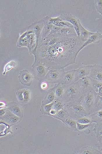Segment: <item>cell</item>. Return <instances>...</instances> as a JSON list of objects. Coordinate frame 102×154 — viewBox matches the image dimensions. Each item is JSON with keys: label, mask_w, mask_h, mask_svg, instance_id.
<instances>
[{"label": "cell", "mask_w": 102, "mask_h": 154, "mask_svg": "<svg viewBox=\"0 0 102 154\" xmlns=\"http://www.w3.org/2000/svg\"><path fill=\"white\" fill-rule=\"evenodd\" d=\"M66 103L62 99H56L54 102L52 109L57 111L62 109L65 106Z\"/></svg>", "instance_id": "cell-23"}, {"label": "cell", "mask_w": 102, "mask_h": 154, "mask_svg": "<svg viewBox=\"0 0 102 154\" xmlns=\"http://www.w3.org/2000/svg\"><path fill=\"white\" fill-rule=\"evenodd\" d=\"M82 95L76 82L71 84L64 85V92L62 99L66 104L80 101Z\"/></svg>", "instance_id": "cell-2"}, {"label": "cell", "mask_w": 102, "mask_h": 154, "mask_svg": "<svg viewBox=\"0 0 102 154\" xmlns=\"http://www.w3.org/2000/svg\"><path fill=\"white\" fill-rule=\"evenodd\" d=\"M30 92L28 89H23L18 91L16 97L19 102L22 103H27L30 100Z\"/></svg>", "instance_id": "cell-15"}, {"label": "cell", "mask_w": 102, "mask_h": 154, "mask_svg": "<svg viewBox=\"0 0 102 154\" xmlns=\"http://www.w3.org/2000/svg\"><path fill=\"white\" fill-rule=\"evenodd\" d=\"M102 39V33L98 32H92L86 40L84 42L78 53L87 45L93 43H98Z\"/></svg>", "instance_id": "cell-12"}, {"label": "cell", "mask_w": 102, "mask_h": 154, "mask_svg": "<svg viewBox=\"0 0 102 154\" xmlns=\"http://www.w3.org/2000/svg\"><path fill=\"white\" fill-rule=\"evenodd\" d=\"M77 128L78 131H82L86 133H89L90 128L92 125V123L89 124H82L76 122Z\"/></svg>", "instance_id": "cell-25"}, {"label": "cell", "mask_w": 102, "mask_h": 154, "mask_svg": "<svg viewBox=\"0 0 102 154\" xmlns=\"http://www.w3.org/2000/svg\"><path fill=\"white\" fill-rule=\"evenodd\" d=\"M1 118L6 123L10 124L16 123L20 119L19 117L15 115L7 109L6 114L4 115L1 116Z\"/></svg>", "instance_id": "cell-17"}, {"label": "cell", "mask_w": 102, "mask_h": 154, "mask_svg": "<svg viewBox=\"0 0 102 154\" xmlns=\"http://www.w3.org/2000/svg\"><path fill=\"white\" fill-rule=\"evenodd\" d=\"M95 4L97 11L102 16V0H95Z\"/></svg>", "instance_id": "cell-31"}, {"label": "cell", "mask_w": 102, "mask_h": 154, "mask_svg": "<svg viewBox=\"0 0 102 154\" xmlns=\"http://www.w3.org/2000/svg\"><path fill=\"white\" fill-rule=\"evenodd\" d=\"M54 87L56 99H62L64 92V85L61 83L56 84Z\"/></svg>", "instance_id": "cell-20"}, {"label": "cell", "mask_w": 102, "mask_h": 154, "mask_svg": "<svg viewBox=\"0 0 102 154\" xmlns=\"http://www.w3.org/2000/svg\"><path fill=\"white\" fill-rule=\"evenodd\" d=\"M75 82V69H72L65 71L60 83L64 85H66L73 84Z\"/></svg>", "instance_id": "cell-13"}, {"label": "cell", "mask_w": 102, "mask_h": 154, "mask_svg": "<svg viewBox=\"0 0 102 154\" xmlns=\"http://www.w3.org/2000/svg\"><path fill=\"white\" fill-rule=\"evenodd\" d=\"M91 65L81 66L75 69V82L82 78L89 76L91 70Z\"/></svg>", "instance_id": "cell-11"}, {"label": "cell", "mask_w": 102, "mask_h": 154, "mask_svg": "<svg viewBox=\"0 0 102 154\" xmlns=\"http://www.w3.org/2000/svg\"><path fill=\"white\" fill-rule=\"evenodd\" d=\"M56 99L54 87L50 89L43 99L42 105L44 106L54 102Z\"/></svg>", "instance_id": "cell-19"}, {"label": "cell", "mask_w": 102, "mask_h": 154, "mask_svg": "<svg viewBox=\"0 0 102 154\" xmlns=\"http://www.w3.org/2000/svg\"><path fill=\"white\" fill-rule=\"evenodd\" d=\"M48 83L46 81H44L42 82L41 84V87L42 89H47L48 86Z\"/></svg>", "instance_id": "cell-35"}, {"label": "cell", "mask_w": 102, "mask_h": 154, "mask_svg": "<svg viewBox=\"0 0 102 154\" xmlns=\"http://www.w3.org/2000/svg\"><path fill=\"white\" fill-rule=\"evenodd\" d=\"M64 123L69 128L75 131H78L77 128L76 121L71 117L67 118Z\"/></svg>", "instance_id": "cell-24"}, {"label": "cell", "mask_w": 102, "mask_h": 154, "mask_svg": "<svg viewBox=\"0 0 102 154\" xmlns=\"http://www.w3.org/2000/svg\"><path fill=\"white\" fill-rule=\"evenodd\" d=\"M102 152L92 146L83 145L77 148L75 153L77 154H101Z\"/></svg>", "instance_id": "cell-14"}, {"label": "cell", "mask_w": 102, "mask_h": 154, "mask_svg": "<svg viewBox=\"0 0 102 154\" xmlns=\"http://www.w3.org/2000/svg\"><path fill=\"white\" fill-rule=\"evenodd\" d=\"M78 23L79 30V38L84 42L87 39L92 32H90L86 29L82 25L80 20L78 18Z\"/></svg>", "instance_id": "cell-18"}, {"label": "cell", "mask_w": 102, "mask_h": 154, "mask_svg": "<svg viewBox=\"0 0 102 154\" xmlns=\"http://www.w3.org/2000/svg\"><path fill=\"white\" fill-rule=\"evenodd\" d=\"M80 101L71 102L65 104V107L70 116L75 121L89 116L80 104Z\"/></svg>", "instance_id": "cell-3"}, {"label": "cell", "mask_w": 102, "mask_h": 154, "mask_svg": "<svg viewBox=\"0 0 102 154\" xmlns=\"http://www.w3.org/2000/svg\"><path fill=\"white\" fill-rule=\"evenodd\" d=\"M5 106V104L4 102L2 101L0 102V107H1V106H2V107H3Z\"/></svg>", "instance_id": "cell-38"}, {"label": "cell", "mask_w": 102, "mask_h": 154, "mask_svg": "<svg viewBox=\"0 0 102 154\" xmlns=\"http://www.w3.org/2000/svg\"><path fill=\"white\" fill-rule=\"evenodd\" d=\"M62 20L67 21L73 26L78 37L79 36V30L78 23V18L70 14H61L59 17Z\"/></svg>", "instance_id": "cell-9"}, {"label": "cell", "mask_w": 102, "mask_h": 154, "mask_svg": "<svg viewBox=\"0 0 102 154\" xmlns=\"http://www.w3.org/2000/svg\"><path fill=\"white\" fill-rule=\"evenodd\" d=\"M53 104L54 102L44 105L43 109L45 113L47 114L50 113V111L52 109Z\"/></svg>", "instance_id": "cell-33"}, {"label": "cell", "mask_w": 102, "mask_h": 154, "mask_svg": "<svg viewBox=\"0 0 102 154\" xmlns=\"http://www.w3.org/2000/svg\"><path fill=\"white\" fill-rule=\"evenodd\" d=\"M91 79L92 83V88L97 94L99 90L102 88V83L91 78Z\"/></svg>", "instance_id": "cell-27"}, {"label": "cell", "mask_w": 102, "mask_h": 154, "mask_svg": "<svg viewBox=\"0 0 102 154\" xmlns=\"http://www.w3.org/2000/svg\"><path fill=\"white\" fill-rule=\"evenodd\" d=\"M84 43L78 36L50 35L33 52L35 62H39L48 68L57 67L64 68L75 63L79 51Z\"/></svg>", "instance_id": "cell-1"}, {"label": "cell", "mask_w": 102, "mask_h": 154, "mask_svg": "<svg viewBox=\"0 0 102 154\" xmlns=\"http://www.w3.org/2000/svg\"><path fill=\"white\" fill-rule=\"evenodd\" d=\"M18 78L19 81L21 84L28 86L31 85L33 79L34 78L33 74L27 70H20Z\"/></svg>", "instance_id": "cell-7"}, {"label": "cell", "mask_w": 102, "mask_h": 154, "mask_svg": "<svg viewBox=\"0 0 102 154\" xmlns=\"http://www.w3.org/2000/svg\"><path fill=\"white\" fill-rule=\"evenodd\" d=\"M65 72L64 68L57 67H51L49 68L43 80L51 84L60 83Z\"/></svg>", "instance_id": "cell-5"}, {"label": "cell", "mask_w": 102, "mask_h": 154, "mask_svg": "<svg viewBox=\"0 0 102 154\" xmlns=\"http://www.w3.org/2000/svg\"><path fill=\"white\" fill-rule=\"evenodd\" d=\"M6 109H0V116H2L4 115L6 113L7 111Z\"/></svg>", "instance_id": "cell-36"}, {"label": "cell", "mask_w": 102, "mask_h": 154, "mask_svg": "<svg viewBox=\"0 0 102 154\" xmlns=\"http://www.w3.org/2000/svg\"><path fill=\"white\" fill-rule=\"evenodd\" d=\"M1 123L3 124L6 126V128L5 131L0 133L1 136L5 135L8 133H12L10 130V126L8 125L5 122H2L1 123H0V124Z\"/></svg>", "instance_id": "cell-32"}, {"label": "cell", "mask_w": 102, "mask_h": 154, "mask_svg": "<svg viewBox=\"0 0 102 154\" xmlns=\"http://www.w3.org/2000/svg\"><path fill=\"white\" fill-rule=\"evenodd\" d=\"M89 117L93 123H97L102 121V110L92 113Z\"/></svg>", "instance_id": "cell-22"}, {"label": "cell", "mask_w": 102, "mask_h": 154, "mask_svg": "<svg viewBox=\"0 0 102 154\" xmlns=\"http://www.w3.org/2000/svg\"><path fill=\"white\" fill-rule=\"evenodd\" d=\"M77 82L79 90L82 94L92 88L91 80L89 76L80 79Z\"/></svg>", "instance_id": "cell-10"}, {"label": "cell", "mask_w": 102, "mask_h": 154, "mask_svg": "<svg viewBox=\"0 0 102 154\" xmlns=\"http://www.w3.org/2000/svg\"><path fill=\"white\" fill-rule=\"evenodd\" d=\"M76 121L82 124H89L93 123L89 116L79 119L76 120Z\"/></svg>", "instance_id": "cell-30"}, {"label": "cell", "mask_w": 102, "mask_h": 154, "mask_svg": "<svg viewBox=\"0 0 102 154\" xmlns=\"http://www.w3.org/2000/svg\"><path fill=\"white\" fill-rule=\"evenodd\" d=\"M57 111H56L53 109H52L50 111L49 114L52 116H53L55 115L57 113Z\"/></svg>", "instance_id": "cell-37"}, {"label": "cell", "mask_w": 102, "mask_h": 154, "mask_svg": "<svg viewBox=\"0 0 102 154\" xmlns=\"http://www.w3.org/2000/svg\"><path fill=\"white\" fill-rule=\"evenodd\" d=\"M16 65V62L14 61H12L8 63L5 67L3 73V75H5L7 71L10 70L12 68L15 67Z\"/></svg>", "instance_id": "cell-29"}, {"label": "cell", "mask_w": 102, "mask_h": 154, "mask_svg": "<svg viewBox=\"0 0 102 154\" xmlns=\"http://www.w3.org/2000/svg\"><path fill=\"white\" fill-rule=\"evenodd\" d=\"M96 138L97 142L96 145L99 150L102 152V135Z\"/></svg>", "instance_id": "cell-34"}, {"label": "cell", "mask_w": 102, "mask_h": 154, "mask_svg": "<svg viewBox=\"0 0 102 154\" xmlns=\"http://www.w3.org/2000/svg\"><path fill=\"white\" fill-rule=\"evenodd\" d=\"M6 108L11 112L19 117H22L23 113L20 106L17 103L11 102L8 104Z\"/></svg>", "instance_id": "cell-16"}, {"label": "cell", "mask_w": 102, "mask_h": 154, "mask_svg": "<svg viewBox=\"0 0 102 154\" xmlns=\"http://www.w3.org/2000/svg\"><path fill=\"white\" fill-rule=\"evenodd\" d=\"M53 116L60 119L64 123L67 118L71 117L65 106L62 109L57 111V113Z\"/></svg>", "instance_id": "cell-21"}, {"label": "cell", "mask_w": 102, "mask_h": 154, "mask_svg": "<svg viewBox=\"0 0 102 154\" xmlns=\"http://www.w3.org/2000/svg\"><path fill=\"white\" fill-rule=\"evenodd\" d=\"M89 77L92 79L102 83V66L97 64L91 65Z\"/></svg>", "instance_id": "cell-8"}, {"label": "cell", "mask_w": 102, "mask_h": 154, "mask_svg": "<svg viewBox=\"0 0 102 154\" xmlns=\"http://www.w3.org/2000/svg\"><path fill=\"white\" fill-rule=\"evenodd\" d=\"M96 138L102 135V121L96 123L93 129Z\"/></svg>", "instance_id": "cell-28"}, {"label": "cell", "mask_w": 102, "mask_h": 154, "mask_svg": "<svg viewBox=\"0 0 102 154\" xmlns=\"http://www.w3.org/2000/svg\"><path fill=\"white\" fill-rule=\"evenodd\" d=\"M102 110V96L97 94L94 112Z\"/></svg>", "instance_id": "cell-26"}, {"label": "cell", "mask_w": 102, "mask_h": 154, "mask_svg": "<svg viewBox=\"0 0 102 154\" xmlns=\"http://www.w3.org/2000/svg\"><path fill=\"white\" fill-rule=\"evenodd\" d=\"M49 68L40 62H34L32 66V73L34 78L39 80H43Z\"/></svg>", "instance_id": "cell-6"}, {"label": "cell", "mask_w": 102, "mask_h": 154, "mask_svg": "<svg viewBox=\"0 0 102 154\" xmlns=\"http://www.w3.org/2000/svg\"><path fill=\"white\" fill-rule=\"evenodd\" d=\"M97 94L92 88L83 94L80 102L89 115L94 113Z\"/></svg>", "instance_id": "cell-4"}]
</instances>
